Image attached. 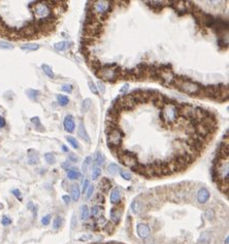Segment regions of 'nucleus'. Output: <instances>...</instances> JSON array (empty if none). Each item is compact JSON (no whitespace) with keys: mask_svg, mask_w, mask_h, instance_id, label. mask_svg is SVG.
I'll list each match as a JSON object with an SVG mask.
<instances>
[{"mask_svg":"<svg viewBox=\"0 0 229 244\" xmlns=\"http://www.w3.org/2000/svg\"><path fill=\"white\" fill-rule=\"evenodd\" d=\"M21 49L23 51H28V52H34L39 49V44L36 43H27L21 46Z\"/></svg>","mask_w":229,"mask_h":244,"instance_id":"nucleus-15","label":"nucleus"},{"mask_svg":"<svg viewBox=\"0 0 229 244\" xmlns=\"http://www.w3.org/2000/svg\"><path fill=\"white\" fill-rule=\"evenodd\" d=\"M92 101H91V99H89V98H87V99H85L84 100V102H83V105H82V110L84 112H86V111H88L89 110V108L91 107V103Z\"/></svg>","mask_w":229,"mask_h":244,"instance_id":"nucleus-29","label":"nucleus"},{"mask_svg":"<svg viewBox=\"0 0 229 244\" xmlns=\"http://www.w3.org/2000/svg\"><path fill=\"white\" fill-rule=\"evenodd\" d=\"M101 212H102V208L99 205H94L91 208V215H92V217H94V219H96V217H98L100 215Z\"/></svg>","mask_w":229,"mask_h":244,"instance_id":"nucleus-19","label":"nucleus"},{"mask_svg":"<svg viewBox=\"0 0 229 244\" xmlns=\"http://www.w3.org/2000/svg\"><path fill=\"white\" fill-rule=\"evenodd\" d=\"M93 192H94V187L93 186H89V187L87 188V191H86V195H85V199L86 200H89V199L92 197V195H93Z\"/></svg>","mask_w":229,"mask_h":244,"instance_id":"nucleus-35","label":"nucleus"},{"mask_svg":"<svg viewBox=\"0 0 229 244\" xmlns=\"http://www.w3.org/2000/svg\"><path fill=\"white\" fill-rule=\"evenodd\" d=\"M66 140H67L68 143L73 147V149H79V147H80L79 142H77V140H76L75 137H72V136H67V137H66Z\"/></svg>","mask_w":229,"mask_h":244,"instance_id":"nucleus-25","label":"nucleus"},{"mask_svg":"<svg viewBox=\"0 0 229 244\" xmlns=\"http://www.w3.org/2000/svg\"><path fill=\"white\" fill-rule=\"evenodd\" d=\"M128 89V84H126V86H124V88L123 89H121V92H124L125 90H127Z\"/></svg>","mask_w":229,"mask_h":244,"instance_id":"nucleus-53","label":"nucleus"},{"mask_svg":"<svg viewBox=\"0 0 229 244\" xmlns=\"http://www.w3.org/2000/svg\"><path fill=\"white\" fill-rule=\"evenodd\" d=\"M228 143H222L214 162L213 177L224 194H228Z\"/></svg>","mask_w":229,"mask_h":244,"instance_id":"nucleus-1","label":"nucleus"},{"mask_svg":"<svg viewBox=\"0 0 229 244\" xmlns=\"http://www.w3.org/2000/svg\"><path fill=\"white\" fill-rule=\"evenodd\" d=\"M110 187H112V182H109V179L105 178V177L102 178L101 182H99V188L101 190L102 193H108Z\"/></svg>","mask_w":229,"mask_h":244,"instance_id":"nucleus-13","label":"nucleus"},{"mask_svg":"<svg viewBox=\"0 0 229 244\" xmlns=\"http://www.w3.org/2000/svg\"><path fill=\"white\" fill-rule=\"evenodd\" d=\"M104 161H105V158H104V155L101 154V153H98L96 155V164L99 165V166H102L104 164Z\"/></svg>","mask_w":229,"mask_h":244,"instance_id":"nucleus-31","label":"nucleus"},{"mask_svg":"<svg viewBox=\"0 0 229 244\" xmlns=\"http://www.w3.org/2000/svg\"><path fill=\"white\" fill-rule=\"evenodd\" d=\"M77 135H79L83 140H85L86 142H88V143L91 142L90 137L88 136V133H87V131H86V129H85V126H84L83 123H80L79 129H77Z\"/></svg>","mask_w":229,"mask_h":244,"instance_id":"nucleus-11","label":"nucleus"},{"mask_svg":"<svg viewBox=\"0 0 229 244\" xmlns=\"http://www.w3.org/2000/svg\"><path fill=\"white\" fill-rule=\"evenodd\" d=\"M98 86H99V89L102 91V93H104V86H103L101 83H98Z\"/></svg>","mask_w":229,"mask_h":244,"instance_id":"nucleus-51","label":"nucleus"},{"mask_svg":"<svg viewBox=\"0 0 229 244\" xmlns=\"http://www.w3.org/2000/svg\"><path fill=\"white\" fill-rule=\"evenodd\" d=\"M147 3H149V5L152 7L154 10H160L162 7L165 5V4H163V3H165L163 1H149Z\"/></svg>","mask_w":229,"mask_h":244,"instance_id":"nucleus-18","label":"nucleus"},{"mask_svg":"<svg viewBox=\"0 0 229 244\" xmlns=\"http://www.w3.org/2000/svg\"><path fill=\"white\" fill-rule=\"evenodd\" d=\"M120 174L125 180H128V182L131 180V174L128 171H126V170H120Z\"/></svg>","mask_w":229,"mask_h":244,"instance_id":"nucleus-37","label":"nucleus"},{"mask_svg":"<svg viewBox=\"0 0 229 244\" xmlns=\"http://www.w3.org/2000/svg\"><path fill=\"white\" fill-rule=\"evenodd\" d=\"M67 177L71 180L79 179L81 177V173L79 171H76V170H75V169H70L67 172Z\"/></svg>","mask_w":229,"mask_h":244,"instance_id":"nucleus-17","label":"nucleus"},{"mask_svg":"<svg viewBox=\"0 0 229 244\" xmlns=\"http://www.w3.org/2000/svg\"><path fill=\"white\" fill-rule=\"evenodd\" d=\"M38 161V157H37V154H34V156H31L29 155V164H36Z\"/></svg>","mask_w":229,"mask_h":244,"instance_id":"nucleus-41","label":"nucleus"},{"mask_svg":"<svg viewBox=\"0 0 229 244\" xmlns=\"http://www.w3.org/2000/svg\"><path fill=\"white\" fill-rule=\"evenodd\" d=\"M31 122H32V123L33 124H34L35 125V127L36 128H37V130H40V131H43V127H42V124H40V121H39V117H32V119H31Z\"/></svg>","mask_w":229,"mask_h":244,"instance_id":"nucleus-32","label":"nucleus"},{"mask_svg":"<svg viewBox=\"0 0 229 244\" xmlns=\"http://www.w3.org/2000/svg\"><path fill=\"white\" fill-rule=\"evenodd\" d=\"M70 159H72V162H77V160H79V158H77V157H75V156H72V155H71V156H70L69 157Z\"/></svg>","mask_w":229,"mask_h":244,"instance_id":"nucleus-52","label":"nucleus"},{"mask_svg":"<svg viewBox=\"0 0 229 244\" xmlns=\"http://www.w3.org/2000/svg\"><path fill=\"white\" fill-rule=\"evenodd\" d=\"M101 175V169L99 167H96L93 169V172H92V179L96 180L99 176Z\"/></svg>","mask_w":229,"mask_h":244,"instance_id":"nucleus-33","label":"nucleus"},{"mask_svg":"<svg viewBox=\"0 0 229 244\" xmlns=\"http://www.w3.org/2000/svg\"><path fill=\"white\" fill-rule=\"evenodd\" d=\"M114 229H116V227L112 224V223H106V225L103 227V230H104L108 234H113V233L114 232Z\"/></svg>","mask_w":229,"mask_h":244,"instance_id":"nucleus-28","label":"nucleus"},{"mask_svg":"<svg viewBox=\"0 0 229 244\" xmlns=\"http://www.w3.org/2000/svg\"><path fill=\"white\" fill-rule=\"evenodd\" d=\"M95 203H97V204H103L104 203V197H103V195L98 193L97 195H96L95 197Z\"/></svg>","mask_w":229,"mask_h":244,"instance_id":"nucleus-38","label":"nucleus"},{"mask_svg":"<svg viewBox=\"0 0 229 244\" xmlns=\"http://www.w3.org/2000/svg\"><path fill=\"white\" fill-rule=\"evenodd\" d=\"M26 94L28 95V97L30 98L31 100L36 101L39 96V92L36 90H33V89H29V90H27V92H26Z\"/></svg>","mask_w":229,"mask_h":244,"instance_id":"nucleus-20","label":"nucleus"},{"mask_svg":"<svg viewBox=\"0 0 229 244\" xmlns=\"http://www.w3.org/2000/svg\"><path fill=\"white\" fill-rule=\"evenodd\" d=\"M63 125H64L65 130L67 132L72 133L73 131H75V121H73L72 116H66L65 119H64V122H63Z\"/></svg>","mask_w":229,"mask_h":244,"instance_id":"nucleus-10","label":"nucleus"},{"mask_svg":"<svg viewBox=\"0 0 229 244\" xmlns=\"http://www.w3.org/2000/svg\"><path fill=\"white\" fill-rule=\"evenodd\" d=\"M106 135H108L106 136V142H108V145L112 150L117 149L122 146V143H123V139H124V133L121 129L119 128L114 129V130L108 133Z\"/></svg>","mask_w":229,"mask_h":244,"instance_id":"nucleus-6","label":"nucleus"},{"mask_svg":"<svg viewBox=\"0 0 229 244\" xmlns=\"http://www.w3.org/2000/svg\"><path fill=\"white\" fill-rule=\"evenodd\" d=\"M50 223H51V215H50V214H47V215H46V216L42 217V224L43 225H47Z\"/></svg>","mask_w":229,"mask_h":244,"instance_id":"nucleus-44","label":"nucleus"},{"mask_svg":"<svg viewBox=\"0 0 229 244\" xmlns=\"http://www.w3.org/2000/svg\"><path fill=\"white\" fill-rule=\"evenodd\" d=\"M30 6L35 19L38 22L46 21L47 18H50L53 14L51 4H49V2H35Z\"/></svg>","mask_w":229,"mask_h":244,"instance_id":"nucleus-4","label":"nucleus"},{"mask_svg":"<svg viewBox=\"0 0 229 244\" xmlns=\"http://www.w3.org/2000/svg\"><path fill=\"white\" fill-rule=\"evenodd\" d=\"M57 101L61 106H66L69 103V99L65 95H57Z\"/></svg>","mask_w":229,"mask_h":244,"instance_id":"nucleus-21","label":"nucleus"},{"mask_svg":"<svg viewBox=\"0 0 229 244\" xmlns=\"http://www.w3.org/2000/svg\"><path fill=\"white\" fill-rule=\"evenodd\" d=\"M209 240H210V236L208 233H204V234H201L200 238H199V242L201 244H209Z\"/></svg>","mask_w":229,"mask_h":244,"instance_id":"nucleus-27","label":"nucleus"},{"mask_svg":"<svg viewBox=\"0 0 229 244\" xmlns=\"http://www.w3.org/2000/svg\"><path fill=\"white\" fill-rule=\"evenodd\" d=\"M55 49H56L57 51H65L66 49L68 47V42L66 41H60V42H57L54 44Z\"/></svg>","mask_w":229,"mask_h":244,"instance_id":"nucleus-24","label":"nucleus"},{"mask_svg":"<svg viewBox=\"0 0 229 244\" xmlns=\"http://www.w3.org/2000/svg\"><path fill=\"white\" fill-rule=\"evenodd\" d=\"M90 163H91V157H88V158H86V160H85V162L83 163V171L86 173L87 172V170H88V166L90 165Z\"/></svg>","mask_w":229,"mask_h":244,"instance_id":"nucleus-39","label":"nucleus"},{"mask_svg":"<svg viewBox=\"0 0 229 244\" xmlns=\"http://www.w3.org/2000/svg\"><path fill=\"white\" fill-rule=\"evenodd\" d=\"M118 170H119V167L116 164H114V163H110L108 167V172L110 175H116L118 173Z\"/></svg>","mask_w":229,"mask_h":244,"instance_id":"nucleus-26","label":"nucleus"},{"mask_svg":"<svg viewBox=\"0 0 229 244\" xmlns=\"http://www.w3.org/2000/svg\"><path fill=\"white\" fill-rule=\"evenodd\" d=\"M4 126H5V120L3 119L1 116H0V129L3 128Z\"/></svg>","mask_w":229,"mask_h":244,"instance_id":"nucleus-48","label":"nucleus"},{"mask_svg":"<svg viewBox=\"0 0 229 244\" xmlns=\"http://www.w3.org/2000/svg\"><path fill=\"white\" fill-rule=\"evenodd\" d=\"M70 192H71V196H72V200L73 201H77L81 197V191L80 187L77 184L73 183L70 184Z\"/></svg>","mask_w":229,"mask_h":244,"instance_id":"nucleus-14","label":"nucleus"},{"mask_svg":"<svg viewBox=\"0 0 229 244\" xmlns=\"http://www.w3.org/2000/svg\"><path fill=\"white\" fill-rule=\"evenodd\" d=\"M136 232L140 238L146 239L150 236V228L145 224H138L136 227Z\"/></svg>","mask_w":229,"mask_h":244,"instance_id":"nucleus-9","label":"nucleus"},{"mask_svg":"<svg viewBox=\"0 0 229 244\" xmlns=\"http://www.w3.org/2000/svg\"><path fill=\"white\" fill-rule=\"evenodd\" d=\"M63 149H64V150H65V151H67V150H68V149H66V147H65V146H63Z\"/></svg>","mask_w":229,"mask_h":244,"instance_id":"nucleus-54","label":"nucleus"},{"mask_svg":"<svg viewBox=\"0 0 229 244\" xmlns=\"http://www.w3.org/2000/svg\"><path fill=\"white\" fill-rule=\"evenodd\" d=\"M45 159H46V161H47V163L49 165H53L54 163H55V161H56V159H55V156L52 153H47V154H46L45 155Z\"/></svg>","mask_w":229,"mask_h":244,"instance_id":"nucleus-30","label":"nucleus"},{"mask_svg":"<svg viewBox=\"0 0 229 244\" xmlns=\"http://www.w3.org/2000/svg\"><path fill=\"white\" fill-rule=\"evenodd\" d=\"M61 89H62V91L66 92V93H71L72 90H73V87L71 86V84H63Z\"/></svg>","mask_w":229,"mask_h":244,"instance_id":"nucleus-42","label":"nucleus"},{"mask_svg":"<svg viewBox=\"0 0 229 244\" xmlns=\"http://www.w3.org/2000/svg\"><path fill=\"white\" fill-rule=\"evenodd\" d=\"M13 194L16 196L18 199H21V192H20L19 190H17V188H16V190H14V191H13Z\"/></svg>","mask_w":229,"mask_h":244,"instance_id":"nucleus-46","label":"nucleus"},{"mask_svg":"<svg viewBox=\"0 0 229 244\" xmlns=\"http://www.w3.org/2000/svg\"><path fill=\"white\" fill-rule=\"evenodd\" d=\"M89 186H90V182H89V180H88V179H86V180H85V182H84V186H83V193H84V194L86 193L87 188L89 187Z\"/></svg>","mask_w":229,"mask_h":244,"instance_id":"nucleus-45","label":"nucleus"},{"mask_svg":"<svg viewBox=\"0 0 229 244\" xmlns=\"http://www.w3.org/2000/svg\"><path fill=\"white\" fill-rule=\"evenodd\" d=\"M76 225H77V221H76V220H75V215H73V217H72V223H71V229H72V230L76 227Z\"/></svg>","mask_w":229,"mask_h":244,"instance_id":"nucleus-47","label":"nucleus"},{"mask_svg":"<svg viewBox=\"0 0 229 244\" xmlns=\"http://www.w3.org/2000/svg\"><path fill=\"white\" fill-rule=\"evenodd\" d=\"M91 3L92 4H90V2H88L87 10H90L96 16H109L114 6L112 1H104V0L93 1Z\"/></svg>","mask_w":229,"mask_h":244,"instance_id":"nucleus-5","label":"nucleus"},{"mask_svg":"<svg viewBox=\"0 0 229 244\" xmlns=\"http://www.w3.org/2000/svg\"><path fill=\"white\" fill-rule=\"evenodd\" d=\"M210 197L209 192L206 190L205 187H201L200 190L197 192V201L200 204H204L209 201V199Z\"/></svg>","mask_w":229,"mask_h":244,"instance_id":"nucleus-8","label":"nucleus"},{"mask_svg":"<svg viewBox=\"0 0 229 244\" xmlns=\"http://www.w3.org/2000/svg\"><path fill=\"white\" fill-rule=\"evenodd\" d=\"M130 207H131V210H132V212H133L134 214H137V213L139 212L140 204H139V202L137 201V199H135V200H133V201H132V203H131Z\"/></svg>","mask_w":229,"mask_h":244,"instance_id":"nucleus-23","label":"nucleus"},{"mask_svg":"<svg viewBox=\"0 0 229 244\" xmlns=\"http://www.w3.org/2000/svg\"><path fill=\"white\" fill-rule=\"evenodd\" d=\"M62 199H63L64 202H65V203H67V204L70 202V197H69V196H67V195H64L63 197H62Z\"/></svg>","mask_w":229,"mask_h":244,"instance_id":"nucleus-49","label":"nucleus"},{"mask_svg":"<svg viewBox=\"0 0 229 244\" xmlns=\"http://www.w3.org/2000/svg\"><path fill=\"white\" fill-rule=\"evenodd\" d=\"M42 70H43V72L46 73V74L49 76V77H51V79H54V72H53V70H52V68L50 67L49 65H47V64H42Z\"/></svg>","mask_w":229,"mask_h":244,"instance_id":"nucleus-22","label":"nucleus"},{"mask_svg":"<svg viewBox=\"0 0 229 244\" xmlns=\"http://www.w3.org/2000/svg\"><path fill=\"white\" fill-rule=\"evenodd\" d=\"M120 69L121 68L116 64L103 65L96 71V75L98 77H100V79H102L103 80L114 83V81H116L118 79H120V74L122 71Z\"/></svg>","mask_w":229,"mask_h":244,"instance_id":"nucleus-3","label":"nucleus"},{"mask_svg":"<svg viewBox=\"0 0 229 244\" xmlns=\"http://www.w3.org/2000/svg\"><path fill=\"white\" fill-rule=\"evenodd\" d=\"M172 86H175L176 89H179L180 91H182L184 93H186L190 96H199V97H200L202 86L189 79L176 76Z\"/></svg>","mask_w":229,"mask_h":244,"instance_id":"nucleus-2","label":"nucleus"},{"mask_svg":"<svg viewBox=\"0 0 229 244\" xmlns=\"http://www.w3.org/2000/svg\"><path fill=\"white\" fill-rule=\"evenodd\" d=\"M91 238H92V236H83V237L81 238L80 240H81V241H87V240H89Z\"/></svg>","mask_w":229,"mask_h":244,"instance_id":"nucleus-50","label":"nucleus"},{"mask_svg":"<svg viewBox=\"0 0 229 244\" xmlns=\"http://www.w3.org/2000/svg\"><path fill=\"white\" fill-rule=\"evenodd\" d=\"M109 215H110V219L114 221V224H118L121 220L122 215H123V203L119 206L118 205L117 207H114L112 208L109 212Z\"/></svg>","mask_w":229,"mask_h":244,"instance_id":"nucleus-7","label":"nucleus"},{"mask_svg":"<svg viewBox=\"0 0 229 244\" xmlns=\"http://www.w3.org/2000/svg\"><path fill=\"white\" fill-rule=\"evenodd\" d=\"M1 224L3 225H8L12 224V220H10L8 216L4 215V216L2 217V220H1Z\"/></svg>","mask_w":229,"mask_h":244,"instance_id":"nucleus-43","label":"nucleus"},{"mask_svg":"<svg viewBox=\"0 0 229 244\" xmlns=\"http://www.w3.org/2000/svg\"><path fill=\"white\" fill-rule=\"evenodd\" d=\"M0 49H3V50H13V49H14V46H13L12 43H9V42L0 41Z\"/></svg>","mask_w":229,"mask_h":244,"instance_id":"nucleus-34","label":"nucleus"},{"mask_svg":"<svg viewBox=\"0 0 229 244\" xmlns=\"http://www.w3.org/2000/svg\"><path fill=\"white\" fill-rule=\"evenodd\" d=\"M61 225H62V219H61L60 216H57L56 219L54 220V223H53L54 229H55V230H58V229L61 227Z\"/></svg>","mask_w":229,"mask_h":244,"instance_id":"nucleus-36","label":"nucleus"},{"mask_svg":"<svg viewBox=\"0 0 229 244\" xmlns=\"http://www.w3.org/2000/svg\"><path fill=\"white\" fill-rule=\"evenodd\" d=\"M110 202L113 204H119L121 202V192L119 188H114L110 193Z\"/></svg>","mask_w":229,"mask_h":244,"instance_id":"nucleus-12","label":"nucleus"},{"mask_svg":"<svg viewBox=\"0 0 229 244\" xmlns=\"http://www.w3.org/2000/svg\"><path fill=\"white\" fill-rule=\"evenodd\" d=\"M88 84H89V88L92 93H94L95 95H98V90H97V88H96L95 84L92 83V81H88Z\"/></svg>","mask_w":229,"mask_h":244,"instance_id":"nucleus-40","label":"nucleus"},{"mask_svg":"<svg viewBox=\"0 0 229 244\" xmlns=\"http://www.w3.org/2000/svg\"><path fill=\"white\" fill-rule=\"evenodd\" d=\"M89 215H90V211H89L88 206L83 205L82 207H81V220H86L89 219Z\"/></svg>","mask_w":229,"mask_h":244,"instance_id":"nucleus-16","label":"nucleus"}]
</instances>
